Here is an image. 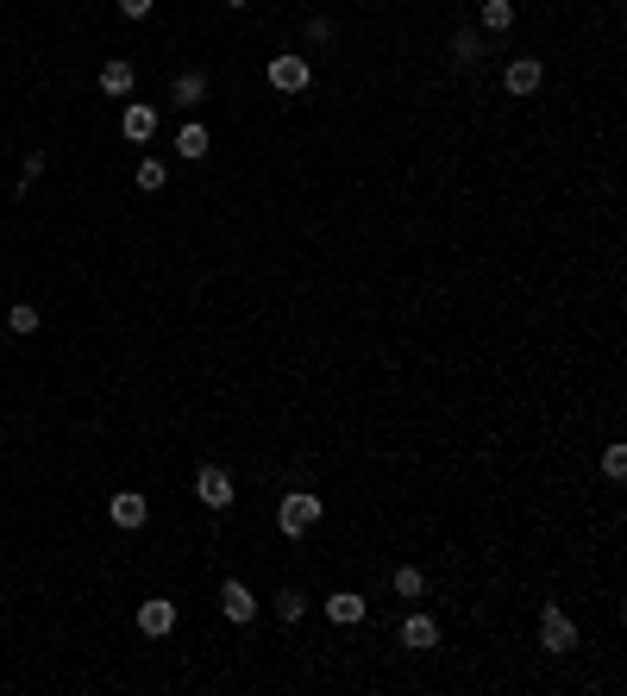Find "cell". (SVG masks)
I'll use <instances>...</instances> for the list:
<instances>
[{
  "mask_svg": "<svg viewBox=\"0 0 627 696\" xmlns=\"http://www.w3.org/2000/svg\"><path fill=\"white\" fill-rule=\"evenodd\" d=\"M220 615L232 621V628H251V621H258V596H251L245 577H226L220 584Z\"/></svg>",
  "mask_w": 627,
  "mask_h": 696,
  "instance_id": "obj_6",
  "label": "cell"
},
{
  "mask_svg": "<svg viewBox=\"0 0 627 696\" xmlns=\"http://www.w3.org/2000/svg\"><path fill=\"white\" fill-rule=\"evenodd\" d=\"M477 32H483V38L515 32V0H483V7H477Z\"/></svg>",
  "mask_w": 627,
  "mask_h": 696,
  "instance_id": "obj_13",
  "label": "cell"
},
{
  "mask_svg": "<svg viewBox=\"0 0 627 696\" xmlns=\"http://www.w3.org/2000/svg\"><path fill=\"white\" fill-rule=\"evenodd\" d=\"M540 653H552V659L577 653V628H571V615L559 602H540Z\"/></svg>",
  "mask_w": 627,
  "mask_h": 696,
  "instance_id": "obj_2",
  "label": "cell"
},
{
  "mask_svg": "<svg viewBox=\"0 0 627 696\" xmlns=\"http://www.w3.org/2000/svg\"><path fill=\"white\" fill-rule=\"evenodd\" d=\"M226 7H251V0H226Z\"/></svg>",
  "mask_w": 627,
  "mask_h": 696,
  "instance_id": "obj_24",
  "label": "cell"
},
{
  "mask_svg": "<svg viewBox=\"0 0 627 696\" xmlns=\"http://www.w3.org/2000/svg\"><path fill=\"white\" fill-rule=\"evenodd\" d=\"M120 132L132 138V145H138V151H145V145H151V138H157V107H151V101H132V107L120 113Z\"/></svg>",
  "mask_w": 627,
  "mask_h": 696,
  "instance_id": "obj_12",
  "label": "cell"
},
{
  "mask_svg": "<svg viewBox=\"0 0 627 696\" xmlns=\"http://www.w3.org/2000/svg\"><path fill=\"white\" fill-rule=\"evenodd\" d=\"M107 521H113V527H126V533H138V527L151 521V502L138 496V490H120V496H107Z\"/></svg>",
  "mask_w": 627,
  "mask_h": 696,
  "instance_id": "obj_9",
  "label": "cell"
},
{
  "mask_svg": "<svg viewBox=\"0 0 627 696\" xmlns=\"http://www.w3.org/2000/svg\"><path fill=\"white\" fill-rule=\"evenodd\" d=\"M602 477H609V483L627 477V446H621V439H609V446H602Z\"/></svg>",
  "mask_w": 627,
  "mask_h": 696,
  "instance_id": "obj_19",
  "label": "cell"
},
{
  "mask_svg": "<svg viewBox=\"0 0 627 696\" xmlns=\"http://www.w3.org/2000/svg\"><path fill=\"white\" fill-rule=\"evenodd\" d=\"M95 82H101V95H132V88H138V69H132L126 57H107Z\"/></svg>",
  "mask_w": 627,
  "mask_h": 696,
  "instance_id": "obj_15",
  "label": "cell"
},
{
  "mask_svg": "<svg viewBox=\"0 0 627 696\" xmlns=\"http://www.w3.org/2000/svg\"><path fill=\"white\" fill-rule=\"evenodd\" d=\"M452 63L458 69H483V63H490V38H483L477 26H458L452 32Z\"/></svg>",
  "mask_w": 627,
  "mask_h": 696,
  "instance_id": "obj_11",
  "label": "cell"
},
{
  "mask_svg": "<svg viewBox=\"0 0 627 696\" xmlns=\"http://www.w3.org/2000/svg\"><path fill=\"white\" fill-rule=\"evenodd\" d=\"M320 609H327L333 628H358V621L370 615V602H364L358 590H327V596H320Z\"/></svg>",
  "mask_w": 627,
  "mask_h": 696,
  "instance_id": "obj_7",
  "label": "cell"
},
{
  "mask_svg": "<svg viewBox=\"0 0 627 696\" xmlns=\"http://www.w3.org/2000/svg\"><path fill=\"white\" fill-rule=\"evenodd\" d=\"M164 182H170V170L157 164V157H138V189H145V195H157Z\"/></svg>",
  "mask_w": 627,
  "mask_h": 696,
  "instance_id": "obj_20",
  "label": "cell"
},
{
  "mask_svg": "<svg viewBox=\"0 0 627 696\" xmlns=\"http://www.w3.org/2000/svg\"><path fill=\"white\" fill-rule=\"evenodd\" d=\"M151 7H157V0H120V13H126V19H151Z\"/></svg>",
  "mask_w": 627,
  "mask_h": 696,
  "instance_id": "obj_23",
  "label": "cell"
},
{
  "mask_svg": "<svg viewBox=\"0 0 627 696\" xmlns=\"http://www.w3.org/2000/svg\"><path fill=\"white\" fill-rule=\"evenodd\" d=\"M396 640L408 646V653H433L439 646V615H427V609H414L402 628H396Z\"/></svg>",
  "mask_w": 627,
  "mask_h": 696,
  "instance_id": "obj_10",
  "label": "cell"
},
{
  "mask_svg": "<svg viewBox=\"0 0 627 696\" xmlns=\"http://www.w3.org/2000/svg\"><path fill=\"white\" fill-rule=\"evenodd\" d=\"M7 333H38V308L32 301H13L7 308Z\"/></svg>",
  "mask_w": 627,
  "mask_h": 696,
  "instance_id": "obj_21",
  "label": "cell"
},
{
  "mask_svg": "<svg viewBox=\"0 0 627 696\" xmlns=\"http://www.w3.org/2000/svg\"><path fill=\"white\" fill-rule=\"evenodd\" d=\"M320 515H327V502H320L314 490H283V502H276V527H283L289 540H301Z\"/></svg>",
  "mask_w": 627,
  "mask_h": 696,
  "instance_id": "obj_1",
  "label": "cell"
},
{
  "mask_svg": "<svg viewBox=\"0 0 627 696\" xmlns=\"http://www.w3.org/2000/svg\"><path fill=\"white\" fill-rule=\"evenodd\" d=\"M389 590H396L402 602H421L427 596V571L421 565H396V571H389Z\"/></svg>",
  "mask_w": 627,
  "mask_h": 696,
  "instance_id": "obj_17",
  "label": "cell"
},
{
  "mask_svg": "<svg viewBox=\"0 0 627 696\" xmlns=\"http://www.w3.org/2000/svg\"><path fill=\"white\" fill-rule=\"evenodd\" d=\"M502 88H508V95H515V101H533V95H540V88H546V63L533 57V51L508 57V69H502Z\"/></svg>",
  "mask_w": 627,
  "mask_h": 696,
  "instance_id": "obj_3",
  "label": "cell"
},
{
  "mask_svg": "<svg viewBox=\"0 0 627 696\" xmlns=\"http://www.w3.org/2000/svg\"><path fill=\"white\" fill-rule=\"evenodd\" d=\"M0 345H7V327H0Z\"/></svg>",
  "mask_w": 627,
  "mask_h": 696,
  "instance_id": "obj_25",
  "label": "cell"
},
{
  "mask_svg": "<svg viewBox=\"0 0 627 696\" xmlns=\"http://www.w3.org/2000/svg\"><path fill=\"white\" fill-rule=\"evenodd\" d=\"M176 628V602L170 596H145V602H138V634H145V640H164Z\"/></svg>",
  "mask_w": 627,
  "mask_h": 696,
  "instance_id": "obj_8",
  "label": "cell"
},
{
  "mask_svg": "<svg viewBox=\"0 0 627 696\" xmlns=\"http://www.w3.org/2000/svg\"><path fill=\"white\" fill-rule=\"evenodd\" d=\"M195 502L214 508V515H226V508L239 502V490H232V477L220 471V464H201V471H195Z\"/></svg>",
  "mask_w": 627,
  "mask_h": 696,
  "instance_id": "obj_5",
  "label": "cell"
},
{
  "mask_svg": "<svg viewBox=\"0 0 627 696\" xmlns=\"http://www.w3.org/2000/svg\"><path fill=\"white\" fill-rule=\"evenodd\" d=\"M308 44H333V19L314 13V19H308Z\"/></svg>",
  "mask_w": 627,
  "mask_h": 696,
  "instance_id": "obj_22",
  "label": "cell"
},
{
  "mask_svg": "<svg viewBox=\"0 0 627 696\" xmlns=\"http://www.w3.org/2000/svg\"><path fill=\"white\" fill-rule=\"evenodd\" d=\"M270 609H276V621H283V628H295V621H301V615H308V596H301L295 584H283V590H276V596H270Z\"/></svg>",
  "mask_w": 627,
  "mask_h": 696,
  "instance_id": "obj_18",
  "label": "cell"
},
{
  "mask_svg": "<svg viewBox=\"0 0 627 696\" xmlns=\"http://www.w3.org/2000/svg\"><path fill=\"white\" fill-rule=\"evenodd\" d=\"M264 82L276 88V95H301V88H308V57L301 51H276L264 63Z\"/></svg>",
  "mask_w": 627,
  "mask_h": 696,
  "instance_id": "obj_4",
  "label": "cell"
},
{
  "mask_svg": "<svg viewBox=\"0 0 627 696\" xmlns=\"http://www.w3.org/2000/svg\"><path fill=\"white\" fill-rule=\"evenodd\" d=\"M207 145H214V132H207L201 120H182V132H176V157H182V164H201Z\"/></svg>",
  "mask_w": 627,
  "mask_h": 696,
  "instance_id": "obj_14",
  "label": "cell"
},
{
  "mask_svg": "<svg viewBox=\"0 0 627 696\" xmlns=\"http://www.w3.org/2000/svg\"><path fill=\"white\" fill-rule=\"evenodd\" d=\"M207 88H214V76H207V69H189V76L170 82V101H176V107H201Z\"/></svg>",
  "mask_w": 627,
  "mask_h": 696,
  "instance_id": "obj_16",
  "label": "cell"
}]
</instances>
